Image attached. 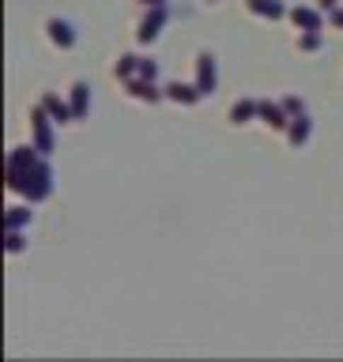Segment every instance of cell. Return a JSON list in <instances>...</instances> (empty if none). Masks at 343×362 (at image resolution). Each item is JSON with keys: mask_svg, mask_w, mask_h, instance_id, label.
<instances>
[{"mask_svg": "<svg viewBox=\"0 0 343 362\" xmlns=\"http://www.w3.org/2000/svg\"><path fill=\"white\" fill-rule=\"evenodd\" d=\"M8 192H19L27 204H42L53 197V170L34 144L8 151Z\"/></svg>", "mask_w": 343, "mask_h": 362, "instance_id": "6da1fadb", "label": "cell"}, {"mask_svg": "<svg viewBox=\"0 0 343 362\" xmlns=\"http://www.w3.org/2000/svg\"><path fill=\"white\" fill-rule=\"evenodd\" d=\"M53 117L45 113V106L42 102H34V106L27 110V132H30V144L38 147L42 155H53V147H57V140H53Z\"/></svg>", "mask_w": 343, "mask_h": 362, "instance_id": "7a4b0ae2", "label": "cell"}, {"mask_svg": "<svg viewBox=\"0 0 343 362\" xmlns=\"http://www.w3.org/2000/svg\"><path fill=\"white\" fill-rule=\"evenodd\" d=\"M166 19H170V8H144V16L136 19V27H132V42L136 45H155L163 27H166Z\"/></svg>", "mask_w": 343, "mask_h": 362, "instance_id": "3957f363", "label": "cell"}, {"mask_svg": "<svg viewBox=\"0 0 343 362\" xmlns=\"http://www.w3.org/2000/svg\"><path fill=\"white\" fill-rule=\"evenodd\" d=\"M192 83L200 87L204 98L215 95V87H219V61H215L211 49H200L197 57H192Z\"/></svg>", "mask_w": 343, "mask_h": 362, "instance_id": "277c9868", "label": "cell"}, {"mask_svg": "<svg viewBox=\"0 0 343 362\" xmlns=\"http://www.w3.org/2000/svg\"><path fill=\"white\" fill-rule=\"evenodd\" d=\"M121 90H124V98H129V102H140V106H155V102L166 98L163 87H158V79H144V76L124 79Z\"/></svg>", "mask_w": 343, "mask_h": 362, "instance_id": "5b68a950", "label": "cell"}, {"mask_svg": "<svg viewBox=\"0 0 343 362\" xmlns=\"http://www.w3.org/2000/svg\"><path fill=\"white\" fill-rule=\"evenodd\" d=\"M42 34H45V42H50L53 49H61V53L76 49V27H72L68 19H61V16L45 19V23H42Z\"/></svg>", "mask_w": 343, "mask_h": 362, "instance_id": "8992f818", "label": "cell"}, {"mask_svg": "<svg viewBox=\"0 0 343 362\" xmlns=\"http://www.w3.org/2000/svg\"><path fill=\"white\" fill-rule=\"evenodd\" d=\"M287 19H291L294 30H325V23H328V16H325V11L317 8V4H298V8H291Z\"/></svg>", "mask_w": 343, "mask_h": 362, "instance_id": "52a82bcc", "label": "cell"}, {"mask_svg": "<svg viewBox=\"0 0 343 362\" xmlns=\"http://www.w3.org/2000/svg\"><path fill=\"white\" fill-rule=\"evenodd\" d=\"M163 95H166V102H174V106H181V110H192V106L204 98L197 83H181V79H170V83H163Z\"/></svg>", "mask_w": 343, "mask_h": 362, "instance_id": "ba28073f", "label": "cell"}, {"mask_svg": "<svg viewBox=\"0 0 343 362\" xmlns=\"http://www.w3.org/2000/svg\"><path fill=\"white\" fill-rule=\"evenodd\" d=\"M257 121L264 124L268 132H279V136H283V129H287V124H291V113L283 110V102L260 98V113H257Z\"/></svg>", "mask_w": 343, "mask_h": 362, "instance_id": "9c48e42d", "label": "cell"}, {"mask_svg": "<svg viewBox=\"0 0 343 362\" xmlns=\"http://www.w3.org/2000/svg\"><path fill=\"white\" fill-rule=\"evenodd\" d=\"M310 140H313V117H310V113H298V117H291V124L283 129V144L298 151V147H306Z\"/></svg>", "mask_w": 343, "mask_h": 362, "instance_id": "30bf717a", "label": "cell"}, {"mask_svg": "<svg viewBox=\"0 0 343 362\" xmlns=\"http://www.w3.org/2000/svg\"><path fill=\"white\" fill-rule=\"evenodd\" d=\"M242 8L253 19H264V23H279V19H287V11H291L283 0H242Z\"/></svg>", "mask_w": 343, "mask_h": 362, "instance_id": "8fae6325", "label": "cell"}, {"mask_svg": "<svg viewBox=\"0 0 343 362\" xmlns=\"http://www.w3.org/2000/svg\"><path fill=\"white\" fill-rule=\"evenodd\" d=\"M42 106H45V113L57 121V124H76V113H72V106H68V95H57V90H45V95L38 98Z\"/></svg>", "mask_w": 343, "mask_h": 362, "instance_id": "7c38bea8", "label": "cell"}, {"mask_svg": "<svg viewBox=\"0 0 343 362\" xmlns=\"http://www.w3.org/2000/svg\"><path fill=\"white\" fill-rule=\"evenodd\" d=\"M68 106H72V113H76V124L87 117L91 113V87L83 83V79H72V83H68Z\"/></svg>", "mask_w": 343, "mask_h": 362, "instance_id": "4fadbf2b", "label": "cell"}, {"mask_svg": "<svg viewBox=\"0 0 343 362\" xmlns=\"http://www.w3.org/2000/svg\"><path fill=\"white\" fill-rule=\"evenodd\" d=\"M257 113H260V98H238L234 106L226 110V121H231L234 129H242V124L257 121Z\"/></svg>", "mask_w": 343, "mask_h": 362, "instance_id": "5bb4252c", "label": "cell"}, {"mask_svg": "<svg viewBox=\"0 0 343 362\" xmlns=\"http://www.w3.org/2000/svg\"><path fill=\"white\" fill-rule=\"evenodd\" d=\"M136 68H140V57H136V53H117V57H113V64H110V79H113V83H124V79L136 76Z\"/></svg>", "mask_w": 343, "mask_h": 362, "instance_id": "9a60e30c", "label": "cell"}, {"mask_svg": "<svg viewBox=\"0 0 343 362\" xmlns=\"http://www.w3.org/2000/svg\"><path fill=\"white\" fill-rule=\"evenodd\" d=\"M321 45H325L321 30H298L294 34V49L298 53H321Z\"/></svg>", "mask_w": 343, "mask_h": 362, "instance_id": "2e32d148", "label": "cell"}, {"mask_svg": "<svg viewBox=\"0 0 343 362\" xmlns=\"http://www.w3.org/2000/svg\"><path fill=\"white\" fill-rule=\"evenodd\" d=\"M27 223H30V208H19V204H11V208H8V230H23Z\"/></svg>", "mask_w": 343, "mask_h": 362, "instance_id": "e0dca14e", "label": "cell"}, {"mask_svg": "<svg viewBox=\"0 0 343 362\" xmlns=\"http://www.w3.org/2000/svg\"><path fill=\"white\" fill-rule=\"evenodd\" d=\"M279 102H283V110H287L291 117H298V113H306V102H302L298 95H283Z\"/></svg>", "mask_w": 343, "mask_h": 362, "instance_id": "ac0fdd59", "label": "cell"}, {"mask_svg": "<svg viewBox=\"0 0 343 362\" xmlns=\"http://www.w3.org/2000/svg\"><path fill=\"white\" fill-rule=\"evenodd\" d=\"M136 76H144V79H158V64L151 61V57H140V68H136Z\"/></svg>", "mask_w": 343, "mask_h": 362, "instance_id": "d6986e66", "label": "cell"}, {"mask_svg": "<svg viewBox=\"0 0 343 362\" xmlns=\"http://www.w3.org/2000/svg\"><path fill=\"white\" fill-rule=\"evenodd\" d=\"M23 249V230H8V253H19Z\"/></svg>", "mask_w": 343, "mask_h": 362, "instance_id": "ffe728a7", "label": "cell"}, {"mask_svg": "<svg viewBox=\"0 0 343 362\" xmlns=\"http://www.w3.org/2000/svg\"><path fill=\"white\" fill-rule=\"evenodd\" d=\"M328 27H332V30H343V4L328 11Z\"/></svg>", "mask_w": 343, "mask_h": 362, "instance_id": "44dd1931", "label": "cell"}, {"mask_svg": "<svg viewBox=\"0 0 343 362\" xmlns=\"http://www.w3.org/2000/svg\"><path fill=\"white\" fill-rule=\"evenodd\" d=\"M313 4H317V8H321L325 16H328V11H332V8H339V0H313Z\"/></svg>", "mask_w": 343, "mask_h": 362, "instance_id": "7402d4cb", "label": "cell"}, {"mask_svg": "<svg viewBox=\"0 0 343 362\" xmlns=\"http://www.w3.org/2000/svg\"><path fill=\"white\" fill-rule=\"evenodd\" d=\"M140 8H166V0H136Z\"/></svg>", "mask_w": 343, "mask_h": 362, "instance_id": "603a6c76", "label": "cell"}, {"mask_svg": "<svg viewBox=\"0 0 343 362\" xmlns=\"http://www.w3.org/2000/svg\"><path fill=\"white\" fill-rule=\"evenodd\" d=\"M204 4H219V0H204Z\"/></svg>", "mask_w": 343, "mask_h": 362, "instance_id": "cb8c5ba5", "label": "cell"}]
</instances>
